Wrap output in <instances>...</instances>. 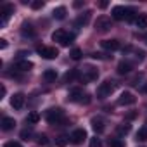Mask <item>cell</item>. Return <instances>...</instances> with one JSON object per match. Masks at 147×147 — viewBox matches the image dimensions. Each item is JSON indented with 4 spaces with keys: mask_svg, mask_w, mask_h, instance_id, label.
I'll use <instances>...</instances> for the list:
<instances>
[{
    "mask_svg": "<svg viewBox=\"0 0 147 147\" xmlns=\"http://www.w3.org/2000/svg\"><path fill=\"white\" fill-rule=\"evenodd\" d=\"M52 16H54L55 19H64V18H66V7H57V9H54Z\"/></svg>",
    "mask_w": 147,
    "mask_h": 147,
    "instance_id": "20",
    "label": "cell"
},
{
    "mask_svg": "<svg viewBox=\"0 0 147 147\" xmlns=\"http://www.w3.org/2000/svg\"><path fill=\"white\" fill-rule=\"evenodd\" d=\"M71 57L75 59V61H78V59L82 57V50H80V49H73V50H71Z\"/></svg>",
    "mask_w": 147,
    "mask_h": 147,
    "instance_id": "29",
    "label": "cell"
},
{
    "mask_svg": "<svg viewBox=\"0 0 147 147\" xmlns=\"http://www.w3.org/2000/svg\"><path fill=\"white\" fill-rule=\"evenodd\" d=\"M52 40L54 42H59L61 45H69L73 40H75V35H73V33H66L64 30H57V31H54L52 33Z\"/></svg>",
    "mask_w": 147,
    "mask_h": 147,
    "instance_id": "2",
    "label": "cell"
},
{
    "mask_svg": "<svg viewBox=\"0 0 147 147\" xmlns=\"http://www.w3.org/2000/svg\"><path fill=\"white\" fill-rule=\"evenodd\" d=\"M30 137H31V131L30 130H23L21 131V138L23 140H30Z\"/></svg>",
    "mask_w": 147,
    "mask_h": 147,
    "instance_id": "30",
    "label": "cell"
},
{
    "mask_svg": "<svg viewBox=\"0 0 147 147\" xmlns=\"http://www.w3.org/2000/svg\"><path fill=\"white\" fill-rule=\"evenodd\" d=\"M99 7H100V9H106V7H107V2H100Z\"/></svg>",
    "mask_w": 147,
    "mask_h": 147,
    "instance_id": "38",
    "label": "cell"
},
{
    "mask_svg": "<svg viewBox=\"0 0 147 147\" xmlns=\"http://www.w3.org/2000/svg\"><path fill=\"white\" fill-rule=\"evenodd\" d=\"M137 140H140V142L147 140V128H140V130L137 131Z\"/></svg>",
    "mask_w": 147,
    "mask_h": 147,
    "instance_id": "23",
    "label": "cell"
},
{
    "mask_svg": "<svg viewBox=\"0 0 147 147\" xmlns=\"http://www.w3.org/2000/svg\"><path fill=\"white\" fill-rule=\"evenodd\" d=\"M88 19H90V12H85L83 16H80V18L76 19L75 24H76V26H85V24L88 23Z\"/></svg>",
    "mask_w": 147,
    "mask_h": 147,
    "instance_id": "21",
    "label": "cell"
},
{
    "mask_svg": "<svg viewBox=\"0 0 147 147\" xmlns=\"http://www.w3.org/2000/svg\"><path fill=\"white\" fill-rule=\"evenodd\" d=\"M100 47L106 49V50H118L119 49V42L118 40H102Z\"/></svg>",
    "mask_w": 147,
    "mask_h": 147,
    "instance_id": "12",
    "label": "cell"
},
{
    "mask_svg": "<svg viewBox=\"0 0 147 147\" xmlns=\"http://www.w3.org/2000/svg\"><path fill=\"white\" fill-rule=\"evenodd\" d=\"M31 7H33V9H42V7H43V2H42V0H36V2L31 4Z\"/></svg>",
    "mask_w": 147,
    "mask_h": 147,
    "instance_id": "33",
    "label": "cell"
},
{
    "mask_svg": "<svg viewBox=\"0 0 147 147\" xmlns=\"http://www.w3.org/2000/svg\"><path fill=\"white\" fill-rule=\"evenodd\" d=\"M107 145H109V147H125V145H123V142H121L119 138H109Z\"/></svg>",
    "mask_w": 147,
    "mask_h": 147,
    "instance_id": "25",
    "label": "cell"
},
{
    "mask_svg": "<svg viewBox=\"0 0 147 147\" xmlns=\"http://www.w3.org/2000/svg\"><path fill=\"white\" fill-rule=\"evenodd\" d=\"M4 147H23L21 144H18V142H7Z\"/></svg>",
    "mask_w": 147,
    "mask_h": 147,
    "instance_id": "34",
    "label": "cell"
},
{
    "mask_svg": "<svg viewBox=\"0 0 147 147\" xmlns=\"http://www.w3.org/2000/svg\"><path fill=\"white\" fill-rule=\"evenodd\" d=\"M95 28H97L99 31H107V30L111 28V18H107V16H100V18H97V21H95Z\"/></svg>",
    "mask_w": 147,
    "mask_h": 147,
    "instance_id": "9",
    "label": "cell"
},
{
    "mask_svg": "<svg viewBox=\"0 0 147 147\" xmlns=\"http://www.w3.org/2000/svg\"><path fill=\"white\" fill-rule=\"evenodd\" d=\"M131 71V64L130 62H119L118 64V73H119V75H128V73Z\"/></svg>",
    "mask_w": 147,
    "mask_h": 147,
    "instance_id": "17",
    "label": "cell"
},
{
    "mask_svg": "<svg viewBox=\"0 0 147 147\" xmlns=\"http://www.w3.org/2000/svg\"><path fill=\"white\" fill-rule=\"evenodd\" d=\"M80 76V73H78V69H73L71 73H67L66 75V82H73L75 78H78Z\"/></svg>",
    "mask_w": 147,
    "mask_h": 147,
    "instance_id": "24",
    "label": "cell"
},
{
    "mask_svg": "<svg viewBox=\"0 0 147 147\" xmlns=\"http://www.w3.org/2000/svg\"><path fill=\"white\" fill-rule=\"evenodd\" d=\"M118 131H119V133H125V135H126V133L130 131V125H125V126H119V128H118Z\"/></svg>",
    "mask_w": 147,
    "mask_h": 147,
    "instance_id": "32",
    "label": "cell"
},
{
    "mask_svg": "<svg viewBox=\"0 0 147 147\" xmlns=\"http://www.w3.org/2000/svg\"><path fill=\"white\" fill-rule=\"evenodd\" d=\"M135 24H137V28H138V30L147 28V14H138V16H137V19H135Z\"/></svg>",
    "mask_w": 147,
    "mask_h": 147,
    "instance_id": "16",
    "label": "cell"
},
{
    "mask_svg": "<svg viewBox=\"0 0 147 147\" xmlns=\"http://www.w3.org/2000/svg\"><path fill=\"white\" fill-rule=\"evenodd\" d=\"M43 78H45V82H54V80L57 78L55 69H47V71L43 73Z\"/></svg>",
    "mask_w": 147,
    "mask_h": 147,
    "instance_id": "19",
    "label": "cell"
},
{
    "mask_svg": "<svg viewBox=\"0 0 147 147\" xmlns=\"http://www.w3.org/2000/svg\"><path fill=\"white\" fill-rule=\"evenodd\" d=\"M97 76H99V73H97V69H95V67H92V66L85 67V69H83V73L80 75V78H82L83 82H94V80H97Z\"/></svg>",
    "mask_w": 147,
    "mask_h": 147,
    "instance_id": "7",
    "label": "cell"
},
{
    "mask_svg": "<svg viewBox=\"0 0 147 147\" xmlns=\"http://www.w3.org/2000/svg\"><path fill=\"white\" fill-rule=\"evenodd\" d=\"M69 100H73V102H85V104H88V102H90V95H87V94H83L82 90L75 88V90H71V94H69Z\"/></svg>",
    "mask_w": 147,
    "mask_h": 147,
    "instance_id": "5",
    "label": "cell"
},
{
    "mask_svg": "<svg viewBox=\"0 0 147 147\" xmlns=\"http://www.w3.org/2000/svg\"><path fill=\"white\" fill-rule=\"evenodd\" d=\"M23 35H24V36H33L35 31H33V28H31L30 24H24V26H23Z\"/></svg>",
    "mask_w": 147,
    "mask_h": 147,
    "instance_id": "26",
    "label": "cell"
},
{
    "mask_svg": "<svg viewBox=\"0 0 147 147\" xmlns=\"http://www.w3.org/2000/svg\"><path fill=\"white\" fill-rule=\"evenodd\" d=\"M83 5V2H75V4H73V7H76V9H80Z\"/></svg>",
    "mask_w": 147,
    "mask_h": 147,
    "instance_id": "37",
    "label": "cell"
},
{
    "mask_svg": "<svg viewBox=\"0 0 147 147\" xmlns=\"http://www.w3.org/2000/svg\"><path fill=\"white\" fill-rule=\"evenodd\" d=\"M90 147H102V142H100V138H97V137H92V138H90Z\"/></svg>",
    "mask_w": 147,
    "mask_h": 147,
    "instance_id": "28",
    "label": "cell"
},
{
    "mask_svg": "<svg viewBox=\"0 0 147 147\" xmlns=\"http://www.w3.org/2000/svg\"><path fill=\"white\" fill-rule=\"evenodd\" d=\"M45 118H47V121H49L50 125H57V123L64 118V111H62L61 107H52V109L47 111Z\"/></svg>",
    "mask_w": 147,
    "mask_h": 147,
    "instance_id": "3",
    "label": "cell"
},
{
    "mask_svg": "<svg viewBox=\"0 0 147 147\" xmlns=\"http://www.w3.org/2000/svg\"><path fill=\"white\" fill-rule=\"evenodd\" d=\"M145 40H147V35H145Z\"/></svg>",
    "mask_w": 147,
    "mask_h": 147,
    "instance_id": "40",
    "label": "cell"
},
{
    "mask_svg": "<svg viewBox=\"0 0 147 147\" xmlns=\"http://www.w3.org/2000/svg\"><path fill=\"white\" fill-rule=\"evenodd\" d=\"M14 126H16L14 118H4V119H2V130H4V131H9V130H12Z\"/></svg>",
    "mask_w": 147,
    "mask_h": 147,
    "instance_id": "15",
    "label": "cell"
},
{
    "mask_svg": "<svg viewBox=\"0 0 147 147\" xmlns=\"http://www.w3.org/2000/svg\"><path fill=\"white\" fill-rule=\"evenodd\" d=\"M114 83L113 82H104V83H100L99 85V88H97V95L100 97V99H106V97H109L113 92H114Z\"/></svg>",
    "mask_w": 147,
    "mask_h": 147,
    "instance_id": "4",
    "label": "cell"
},
{
    "mask_svg": "<svg viewBox=\"0 0 147 147\" xmlns=\"http://www.w3.org/2000/svg\"><path fill=\"white\" fill-rule=\"evenodd\" d=\"M133 11L131 9H128V7H123V5H116L114 9H113V18L114 19H118V21H123V19H126V21H133Z\"/></svg>",
    "mask_w": 147,
    "mask_h": 147,
    "instance_id": "1",
    "label": "cell"
},
{
    "mask_svg": "<svg viewBox=\"0 0 147 147\" xmlns=\"http://www.w3.org/2000/svg\"><path fill=\"white\" fill-rule=\"evenodd\" d=\"M135 102H137V99H135V95L131 92H123L119 95V99H118V104L119 106H131Z\"/></svg>",
    "mask_w": 147,
    "mask_h": 147,
    "instance_id": "8",
    "label": "cell"
},
{
    "mask_svg": "<svg viewBox=\"0 0 147 147\" xmlns=\"http://www.w3.org/2000/svg\"><path fill=\"white\" fill-rule=\"evenodd\" d=\"M16 67H18L19 71H30V69L33 67V62H31V61H19V62L16 64Z\"/></svg>",
    "mask_w": 147,
    "mask_h": 147,
    "instance_id": "18",
    "label": "cell"
},
{
    "mask_svg": "<svg viewBox=\"0 0 147 147\" xmlns=\"http://www.w3.org/2000/svg\"><path fill=\"white\" fill-rule=\"evenodd\" d=\"M0 49H7V40H0Z\"/></svg>",
    "mask_w": 147,
    "mask_h": 147,
    "instance_id": "35",
    "label": "cell"
},
{
    "mask_svg": "<svg viewBox=\"0 0 147 147\" xmlns=\"http://www.w3.org/2000/svg\"><path fill=\"white\" fill-rule=\"evenodd\" d=\"M14 12V7L12 5H4L2 7V12H0V14H2V24H5L7 23V19H9V16Z\"/></svg>",
    "mask_w": 147,
    "mask_h": 147,
    "instance_id": "14",
    "label": "cell"
},
{
    "mask_svg": "<svg viewBox=\"0 0 147 147\" xmlns=\"http://www.w3.org/2000/svg\"><path fill=\"white\" fill-rule=\"evenodd\" d=\"M11 106H12L14 109H21V107L24 106V95H23V94H14V95L11 97Z\"/></svg>",
    "mask_w": 147,
    "mask_h": 147,
    "instance_id": "11",
    "label": "cell"
},
{
    "mask_svg": "<svg viewBox=\"0 0 147 147\" xmlns=\"http://www.w3.org/2000/svg\"><path fill=\"white\" fill-rule=\"evenodd\" d=\"M5 92H7V90H5V87L2 85V87H0V95H2V99H4V95H5Z\"/></svg>",
    "mask_w": 147,
    "mask_h": 147,
    "instance_id": "36",
    "label": "cell"
},
{
    "mask_svg": "<svg viewBox=\"0 0 147 147\" xmlns=\"http://www.w3.org/2000/svg\"><path fill=\"white\" fill-rule=\"evenodd\" d=\"M38 54L43 57V59H55L59 55V50L55 47H38Z\"/></svg>",
    "mask_w": 147,
    "mask_h": 147,
    "instance_id": "6",
    "label": "cell"
},
{
    "mask_svg": "<svg viewBox=\"0 0 147 147\" xmlns=\"http://www.w3.org/2000/svg\"><path fill=\"white\" fill-rule=\"evenodd\" d=\"M85 138H87V131L83 128H78V130H75L71 133V142L73 144H82Z\"/></svg>",
    "mask_w": 147,
    "mask_h": 147,
    "instance_id": "10",
    "label": "cell"
},
{
    "mask_svg": "<svg viewBox=\"0 0 147 147\" xmlns=\"http://www.w3.org/2000/svg\"><path fill=\"white\" fill-rule=\"evenodd\" d=\"M28 121H30V123H33V125H35V123H38V121H40L38 113H30V114H28Z\"/></svg>",
    "mask_w": 147,
    "mask_h": 147,
    "instance_id": "27",
    "label": "cell"
},
{
    "mask_svg": "<svg viewBox=\"0 0 147 147\" xmlns=\"http://www.w3.org/2000/svg\"><path fill=\"white\" fill-rule=\"evenodd\" d=\"M92 128L97 133H102L104 131V119L102 118H92Z\"/></svg>",
    "mask_w": 147,
    "mask_h": 147,
    "instance_id": "13",
    "label": "cell"
},
{
    "mask_svg": "<svg viewBox=\"0 0 147 147\" xmlns=\"http://www.w3.org/2000/svg\"><path fill=\"white\" fill-rule=\"evenodd\" d=\"M69 144V137H66V135H59L57 138H55V145L57 147H64V145H67Z\"/></svg>",
    "mask_w": 147,
    "mask_h": 147,
    "instance_id": "22",
    "label": "cell"
},
{
    "mask_svg": "<svg viewBox=\"0 0 147 147\" xmlns=\"http://www.w3.org/2000/svg\"><path fill=\"white\" fill-rule=\"evenodd\" d=\"M38 144H40V145H47V144H49L47 135H40V137H38Z\"/></svg>",
    "mask_w": 147,
    "mask_h": 147,
    "instance_id": "31",
    "label": "cell"
},
{
    "mask_svg": "<svg viewBox=\"0 0 147 147\" xmlns=\"http://www.w3.org/2000/svg\"><path fill=\"white\" fill-rule=\"evenodd\" d=\"M144 92H145V94H147V83H145V87H144Z\"/></svg>",
    "mask_w": 147,
    "mask_h": 147,
    "instance_id": "39",
    "label": "cell"
}]
</instances>
